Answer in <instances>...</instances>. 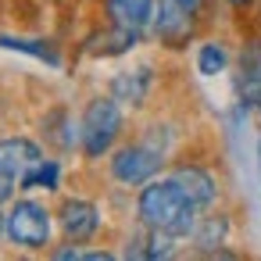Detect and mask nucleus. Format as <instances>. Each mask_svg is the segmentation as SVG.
I'll return each instance as SVG.
<instances>
[{"label":"nucleus","instance_id":"obj_1","mask_svg":"<svg viewBox=\"0 0 261 261\" xmlns=\"http://www.w3.org/2000/svg\"><path fill=\"white\" fill-rule=\"evenodd\" d=\"M136 218L150 232H165V236L182 240V236H193V229L200 222V211L190 204V197L179 190V182L172 175H165V179H154V182L140 186Z\"/></svg>","mask_w":261,"mask_h":261},{"label":"nucleus","instance_id":"obj_2","mask_svg":"<svg viewBox=\"0 0 261 261\" xmlns=\"http://www.w3.org/2000/svg\"><path fill=\"white\" fill-rule=\"evenodd\" d=\"M122 104L111 97V93H100V97H90L83 115H79V150L97 161L104 154H111V147L118 143L122 136Z\"/></svg>","mask_w":261,"mask_h":261},{"label":"nucleus","instance_id":"obj_3","mask_svg":"<svg viewBox=\"0 0 261 261\" xmlns=\"http://www.w3.org/2000/svg\"><path fill=\"white\" fill-rule=\"evenodd\" d=\"M8 240L18 247V250H29V254H36V250H47L50 247V211H47V204H40V200H33V197H22V200H11V207H8Z\"/></svg>","mask_w":261,"mask_h":261},{"label":"nucleus","instance_id":"obj_4","mask_svg":"<svg viewBox=\"0 0 261 261\" xmlns=\"http://www.w3.org/2000/svg\"><path fill=\"white\" fill-rule=\"evenodd\" d=\"M161 165H165V158H161L154 147H147L143 140H136V143H122V147L111 154L108 172H111V179L122 182V186H147V182L158 179Z\"/></svg>","mask_w":261,"mask_h":261},{"label":"nucleus","instance_id":"obj_5","mask_svg":"<svg viewBox=\"0 0 261 261\" xmlns=\"http://www.w3.org/2000/svg\"><path fill=\"white\" fill-rule=\"evenodd\" d=\"M154 36L161 40V47L168 50H182L190 47V40L197 36V15L186 11L179 0H158V11H154Z\"/></svg>","mask_w":261,"mask_h":261},{"label":"nucleus","instance_id":"obj_6","mask_svg":"<svg viewBox=\"0 0 261 261\" xmlns=\"http://www.w3.org/2000/svg\"><path fill=\"white\" fill-rule=\"evenodd\" d=\"M168 175L179 182V190L190 197V204H193L200 215L218 204V193H222V190H218V179H215V172H211L207 165H200V161H175Z\"/></svg>","mask_w":261,"mask_h":261},{"label":"nucleus","instance_id":"obj_7","mask_svg":"<svg viewBox=\"0 0 261 261\" xmlns=\"http://www.w3.org/2000/svg\"><path fill=\"white\" fill-rule=\"evenodd\" d=\"M58 225L65 232V243H90L100 232V207L86 197H65L58 204Z\"/></svg>","mask_w":261,"mask_h":261},{"label":"nucleus","instance_id":"obj_8","mask_svg":"<svg viewBox=\"0 0 261 261\" xmlns=\"http://www.w3.org/2000/svg\"><path fill=\"white\" fill-rule=\"evenodd\" d=\"M43 161V147L29 136H4L0 140V175L22 182Z\"/></svg>","mask_w":261,"mask_h":261},{"label":"nucleus","instance_id":"obj_9","mask_svg":"<svg viewBox=\"0 0 261 261\" xmlns=\"http://www.w3.org/2000/svg\"><path fill=\"white\" fill-rule=\"evenodd\" d=\"M154 11H158V0H104L108 25L136 33V36H143L154 25Z\"/></svg>","mask_w":261,"mask_h":261},{"label":"nucleus","instance_id":"obj_10","mask_svg":"<svg viewBox=\"0 0 261 261\" xmlns=\"http://www.w3.org/2000/svg\"><path fill=\"white\" fill-rule=\"evenodd\" d=\"M236 93L243 104H257L261 97V40H247L240 58H236Z\"/></svg>","mask_w":261,"mask_h":261},{"label":"nucleus","instance_id":"obj_11","mask_svg":"<svg viewBox=\"0 0 261 261\" xmlns=\"http://www.w3.org/2000/svg\"><path fill=\"white\" fill-rule=\"evenodd\" d=\"M193 250L211 257L218 250H225V240H229V215L225 211H211V215H200L197 229H193Z\"/></svg>","mask_w":261,"mask_h":261},{"label":"nucleus","instance_id":"obj_12","mask_svg":"<svg viewBox=\"0 0 261 261\" xmlns=\"http://www.w3.org/2000/svg\"><path fill=\"white\" fill-rule=\"evenodd\" d=\"M147 90H150V68H136V72H122L111 79V97L118 104H129V108H140L147 100Z\"/></svg>","mask_w":261,"mask_h":261},{"label":"nucleus","instance_id":"obj_13","mask_svg":"<svg viewBox=\"0 0 261 261\" xmlns=\"http://www.w3.org/2000/svg\"><path fill=\"white\" fill-rule=\"evenodd\" d=\"M136 33H125V29H115V25H104L97 36H90L86 50L93 58H115V54H125L129 47H136Z\"/></svg>","mask_w":261,"mask_h":261},{"label":"nucleus","instance_id":"obj_14","mask_svg":"<svg viewBox=\"0 0 261 261\" xmlns=\"http://www.w3.org/2000/svg\"><path fill=\"white\" fill-rule=\"evenodd\" d=\"M229 47L222 43V40H204L200 47H197V72L200 75H207V79H215V75H222L225 68H229Z\"/></svg>","mask_w":261,"mask_h":261},{"label":"nucleus","instance_id":"obj_15","mask_svg":"<svg viewBox=\"0 0 261 261\" xmlns=\"http://www.w3.org/2000/svg\"><path fill=\"white\" fill-rule=\"evenodd\" d=\"M0 47H8V50H18V54H33L47 65H61V54L54 43L47 40H22V36H0Z\"/></svg>","mask_w":261,"mask_h":261},{"label":"nucleus","instance_id":"obj_16","mask_svg":"<svg viewBox=\"0 0 261 261\" xmlns=\"http://www.w3.org/2000/svg\"><path fill=\"white\" fill-rule=\"evenodd\" d=\"M58 182H61V161H40L22 182H18V190H36V186H43V190H58Z\"/></svg>","mask_w":261,"mask_h":261},{"label":"nucleus","instance_id":"obj_17","mask_svg":"<svg viewBox=\"0 0 261 261\" xmlns=\"http://www.w3.org/2000/svg\"><path fill=\"white\" fill-rule=\"evenodd\" d=\"M147 247H150V261H179V240L175 236L147 229Z\"/></svg>","mask_w":261,"mask_h":261},{"label":"nucleus","instance_id":"obj_18","mask_svg":"<svg viewBox=\"0 0 261 261\" xmlns=\"http://www.w3.org/2000/svg\"><path fill=\"white\" fill-rule=\"evenodd\" d=\"M122 261H150V247H147V229H143V225L125 240V254H122Z\"/></svg>","mask_w":261,"mask_h":261},{"label":"nucleus","instance_id":"obj_19","mask_svg":"<svg viewBox=\"0 0 261 261\" xmlns=\"http://www.w3.org/2000/svg\"><path fill=\"white\" fill-rule=\"evenodd\" d=\"M47 261H83V250H79L75 243H58V247L47 254Z\"/></svg>","mask_w":261,"mask_h":261},{"label":"nucleus","instance_id":"obj_20","mask_svg":"<svg viewBox=\"0 0 261 261\" xmlns=\"http://www.w3.org/2000/svg\"><path fill=\"white\" fill-rule=\"evenodd\" d=\"M83 261H118V257H115L111 250H86Z\"/></svg>","mask_w":261,"mask_h":261},{"label":"nucleus","instance_id":"obj_21","mask_svg":"<svg viewBox=\"0 0 261 261\" xmlns=\"http://www.w3.org/2000/svg\"><path fill=\"white\" fill-rule=\"evenodd\" d=\"M204 261H240V257H236V254L225 247V250H218V254H211V257H204Z\"/></svg>","mask_w":261,"mask_h":261},{"label":"nucleus","instance_id":"obj_22","mask_svg":"<svg viewBox=\"0 0 261 261\" xmlns=\"http://www.w3.org/2000/svg\"><path fill=\"white\" fill-rule=\"evenodd\" d=\"M179 4H182L186 11H193V15H197V11H200V8L207 4V0H179Z\"/></svg>","mask_w":261,"mask_h":261},{"label":"nucleus","instance_id":"obj_23","mask_svg":"<svg viewBox=\"0 0 261 261\" xmlns=\"http://www.w3.org/2000/svg\"><path fill=\"white\" fill-rule=\"evenodd\" d=\"M229 8H247V4H254V0H225Z\"/></svg>","mask_w":261,"mask_h":261},{"label":"nucleus","instance_id":"obj_24","mask_svg":"<svg viewBox=\"0 0 261 261\" xmlns=\"http://www.w3.org/2000/svg\"><path fill=\"white\" fill-rule=\"evenodd\" d=\"M4 236H8V218L0 215V240H4Z\"/></svg>","mask_w":261,"mask_h":261},{"label":"nucleus","instance_id":"obj_25","mask_svg":"<svg viewBox=\"0 0 261 261\" xmlns=\"http://www.w3.org/2000/svg\"><path fill=\"white\" fill-rule=\"evenodd\" d=\"M257 168H261V143H257Z\"/></svg>","mask_w":261,"mask_h":261},{"label":"nucleus","instance_id":"obj_26","mask_svg":"<svg viewBox=\"0 0 261 261\" xmlns=\"http://www.w3.org/2000/svg\"><path fill=\"white\" fill-rule=\"evenodd\" d=\"M254 108H257V111H261V97H257V104H254Z\"/></svg>","mask_w":261,"mask_h":261}]
</instances>
